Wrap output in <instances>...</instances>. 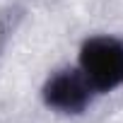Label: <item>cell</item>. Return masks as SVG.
Listing matches in <instances>:
<instances>
[{
  "label": "cell",
  "instance_id": "6da1fadb",
  "mask_svg": "<svg viewBox=\"0 0 123 123\" xmlns=\"http://www.w3.org/2000/svg\"><path fill=\"white\" fill-rule=\"evenodd\" d=\"M80 70L97 94L123 82V41L116 36H92L80 48Z\"/></svg>",
  "mask_w": 123,
  "mask_h": 123
},
{
  "label": "cell",
  "instance_id": "7a4b0ae2",
  "mask_svg": "<svg viewBox=\"0 0 123 123\" xmlns=\"http://www.w3.org/2000/svg\"><path fill=\"white\" fill-rule=\"evenodd\" d=\"M43 104L58 113H82L97 94L82 70H58L43 85Z\"/></svg>",
  "mask_w": 123,
  "mask_h": 123
}]
</instances>
